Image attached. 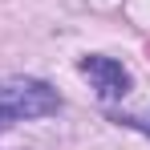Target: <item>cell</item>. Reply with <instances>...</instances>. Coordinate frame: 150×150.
Segmentation results:
<instances>
[{
  "label": "cell",
  "instance_id": "obj_1",
  "mask_svg": "<svg viewBox=\"0 0 150 150\" xmlns=\"http://www.w3.org/2000/svg\"><path fill=\"white\" fill-rule=\"evenodd\" d=\"M57 110H61V98L49 81H37V77L0 81V130L16 122H33V118H49Z\"/></svg>",
  "mask_w": 150,
  "mask_h": 150
},
{
  "label": "cell",
  "instance_id": "obj_2",
  "mask_svg": "<svg viewBox=\"0 0 150 150\" xmlns=\"http://www.w3.org/2000/svg\"><path fill=\"white\" fill-rule=\"evenodd\" d=\"M77 69L93 81V89H98V98L105 101H118L130 93V73H126V65L122 61H114V57H101V53H89V57H81L77 61Z\"/></svg>",
  "mask_w": 150,
  "mask_h": 150
},
{
  "label": "cell",
  "instance_id": "obj_3",
  "mask_svg": "<svg viewBox=\"0 0 150 150\" xmlns=\"http://www.w3.org/2000/svg\"><path fill=\"white\" fill-rule=\"evenodd\" d=\"M146 57H150V45H146Z\"/></svg>",
  "mask_w": 150,
  "mask_h": 150
}]
</instances>
